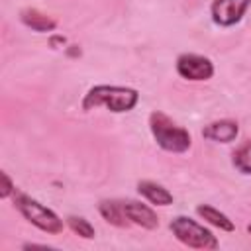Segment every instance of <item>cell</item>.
Wrapping results in <instances>:
<instances>
[{"mask_svg":"<svg viewBox=\"0 0 251 251\" xmlns=\"http://www.w3.org/2000/svg\"><path fill=\"white\" fill-rule=\"evenodd\" d=\"M137 102H139V92L135 88L116 86V84H96L84 94L80 106L86 112L98 106H106L110 112L122 114L133 110Z\"/></svg>","mask_w":251,"mask_h":251,"instance_id":"6da1fadb","label":"cell"},{"mask_svg":"<svg viewBox=\"0 0 251 251\" xmlns=\"http://www.w3.org/2000/svg\"><path fill=\"white\" fill-rule=\"evenodd\" d=\"M149 127H151V133L157 141V145L163 149V151H169V153H184L190 149L192 145V137L190 133L176 126L167 114L163 112H151L149 116Z\"/></svg>","mask_w":251,"mask_h":251,"instance_id":"7a4b0ae2","label":"cell"},{"mask_svg":"<svg viewBox=\"0 0 251 251\" xmlns=\"http://www.w3.org/2000/svg\"><path fill=\"white\" fill-rule=\"evenodd\" d=\"M14 206L18 208V212L31 224L35 226L37 229L45 231V233H51V235H57L63 231V220L47 206H43L41 202H37L35 198L24 194V192H16L14 194Z\"/></svg>","mask_w":251,"mask_h":251,"instance_id":"3957f363","label":"cell"},{"mask_svg":"<svg viewBox=\"0 0 251 251\" xmlns=\"http://www.w3.org/2000/svg\"><path fill=\"white\" fill-rule=\"evenodd\" d=\"M173 235L186 247L192 249H218V237L204 226H200L196 220L188 216H175L169 224Z\"/></svg>","mask_w":251,"mask_h":251,"instance_id":"277c9868","label":"cell"},{"mask_svg":"<svg viewBox=\"0 0 251 251\" xmlns=\"http://www.w3.org/2000/svg\"><path fill=\"white\" fill-rule=\"evenodd\" d=\"M176 73L186 80H208L214 75V65L208 57L184 53L176 59Z\"/></svg>","mask_w":251,"mask_h":251,"instance_id":"5b68a950","label":"cell"},{"mask_svg":"<svg viewBox=\"0 0 251 251\" xmlns=\"http://www.w3.org/2000/svg\"><path fill=\"white\" fill-rule=\"evenodd\" d=\"M249 4H251V0H214L212 2V20L222 27L235 25L247 12Z\"/></svg>","mask_w":251,"mask_h":251,"instance_id":"8992f818","label":"cell"},{"mask_svg":"<svg viewBox=\"0 0 251 251\" xmlns=\"http://www.w3.org/2000/svg\"><path fill=\"white\" fill-rule=\"evenodd\" d=\"M122 204H124V212L131 224H135L143 229H157L159 227V218L147 204H141L137 200H122Z\"/></svg>","mask_w":251,"mask_h":251,"instance_id":"52a82bcc","label":"cell"},{"mask_svg":"<svg viewBox=\"0 0 251 251\" xmlns=\"http://www.w3.org/2000/svg\"><path fill=\"white\" fill-rule=\"evenodd\" d=\"M239 133V126L233 120H216L202 129V137L216 143H231Z\"/></svg>","mask_w":251,"mask_h":251,"instance_id":"ba28073f","label":"cell"},{"mask_svg":"<svg viewBox=\"0 0 251 251\" xmlns=\"http://www.w3.org/2000/svg\"><path fill=\"white\" fill-rule=\"evenodd\" d=\"M20 20L25 27L37 31V33H47V31H55L57 29V20H53L51 16L39 12L37 8H25L20 12Z\"/></svg>","mask_w":251,"mask_h":251,"instance_id":"9c48e42d","label":"cell"},{"mask_svg":"<svg viewBox=\"0 0 251 251\" xmlns=\"http://www.w3.org/2000/svg\"><path fill=\"white\" fill-rule=\"evenodd\" d=\"M137 192L143 198H147L151 204H155V206H169V204H173V194L163 184H157L153 180H139L137 182Z\"/></svg>","mask_w":251,"mask_h":251,"instance_id":"30bf717a","label":"cell"},{"mask_svg":"<svg viewBox=\"0 0 251 251\" xmlns=\"http://www.w3.org/2000/svg\"><path fill=\"white\" fill-rule=\"evenodd\" d=\"M98 212H100V216H102L108 224H112V226H116V227H127V226L131 224V222L127 220L126 212H124L122 200H100V202H98Z\"/></svg>","mask_w":251,"mask_h":251,"instance_id":"8fae6325","label":"cell"},{"mask_svg":"<svg viewBox=\"0 0 251 251\" xmlns=\"http://www.w3.org/2000/svg\"><path fill=\"white\" fill-rule=\"evenodd\" d=\"M196 214H198L204 222H208L210 226H214V227H218V229H222V231H233V229H235L233 222H231L224 212H220L218 208H214V206H210V204H200V206H196Z\"/></svg>","mask_w":251,"mask_h":251,"instance_id":"7c38bea8","label":"cell"},{"mask_svg":"<svg viewBox=\"0 0 251 251\" xmlns=\"http://www.w3.org/2000/svg\"><path fill=\"white\" fill-rule=\"evenodd\" d=\"M233 167L243 173V175H251V139L243 141L235 153H233Z\"/></svg>","mask_w":251,"mask_h":251,"instance_id":"4fadbf2b","label":"cell"},{"mask_svg":"<svg viewBox=\"0 0 251 251\" xmlns=\"http://www.w3.org/2000/svg\"><path fill=\"white\" fill-rule=\"evenodd\" d=\"M67 226L71 227L73 233H76L82 239H92L94 233H96L94 231V226L86 218H82V216H69L67 218Z\"/></svg>","mask_w":251,"mask_h":251,"instance_id":"5bb4252c","label":"cell"},{"mask_svg":"<svg viewBox=\"0 0 251 251\" xmlns=\"http://www.w3.org/2000/svg\"><path fill=\"white\" fill-rule=\"evenodd\" d=\"M0 176H2V190H0V198H8L12 192H14V182L10 180V176H8V173H0Z\"/></svg>","mask_w":251,"mask_h":251,"instance_id":"9a60e30c","label":"cell"},{"mask_svg":"<svg viewBox=\"0 0 251 251\" xmlns=\"http://www.w3.org/2000/svg\"><path fill=\"white\" fill-rule=\"evenodd\" d=\"M59 43H61V45H65V43H67V39H65L63 35H53V37L49 39V45H51V47H55V45H59Z\"/></svg>","mask_w":251,"mask_h":251,"instance_id":"2e32d148","label":"cell"},{"mask_svg":"<svg viewBox=\"0 0 251 251\" xmlns=\"http://www.w3.org/2000/svg\"><path fill=\"white\" fill-rule=\"evenodd\" d=\"M67 55H69V57H78V55H80L78 45H71V49H67Z\"/></svg>","mask_w":251,"mask_h":251,"instance_id":"e0dca14e","label":"cell"},{"mask_svg":"<svg viewBox=\"0 0 251 251\" xmlns=\"http://www.w3.org/2000/svg\"><path fill=\"white\" fill-rule=\"evenodd\" d=\"M247 231H249V233H251V224H249V226H247Z\"/></svg>","mask_w":251,"mask_h":251,"instance_id":"ac0fdd59","label":"cell"}]
</instances>
